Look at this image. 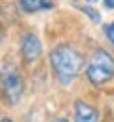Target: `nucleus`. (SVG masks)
<instances>
[{
  "instance_id": "nucleus-6",
  "label": "nucleus",
  "mask_w": 114,
  "mask_h": 122,
  "mask_svg": "<svg viewBox=\"0 0 114 122\" xmlns=\"http://www.w3.org/2000/svg\"><path fill=\"white\" fill-rule=\"evenodd\" d=\"M21 11L25 13H34V11H40V10H49L53 8V0H17Z\"/></svg>"
},
{
  "instance_id": "nucleus-3",
  "label": "nucleus",
  "mask_w": 114,
  "mask_h": 122,
  "mask_svg": "<svg viewBox=\"0 0 114 122\" xmlns=\"http://www.w3.org/2000/svg\"><path fill=\"white\" fill-rule=\"evenodd\" d=\"M0 86H2V92H4V97L8 103L15 105L21 97H23V92H25V82L21 78V74L15 71V69H6L0 76Z\"/></svg>"
},
{
  "instance_id": "nucleus-4",
  "label": "nucleus",
  "mask_w": 114,
  "mask_h": 122,
  "mask_svg": "<svg viewBox=\"0 0 114 122\" xmlns=\"http://www.w3.org/2000/svg\"><path fill=\"white\" fill-rule=\"evenodd\" d=\"M42 53V40L34 32H25L21 38V57L25 63H32Z\"/></svg>"
},
{
  "instance_id": "nucleus-13",
  "label": "nucleus",
  "mask_w": 114,
  "mask_h": 122,
  "mask_svg": "<svg viewBox=\"0 0 114 122\" xmlns=\"http://www.w3.org/2000/svg\"><path fill=\"white\" fill-rule=\"evenodd\" d=\"M89 2H97V0H89Z\"/></svg>"
},
{
  "instance_id": "nucleus-7",
  "label": "nucleus",
  "mask_w": 114,
  "mask_h": 122,
  "mask_svg": "<svg viewBox=\"0 0 114 122\" xmlns=\"http://www.w3.org/2000/svg\"><path fill=\"white\" fill-rule=\"evenodd\" d=\"M78 8H80V10H82L93 23H99V21H101V13H99L97 10H93V8H89V6H78Z\"/></svg>"
},
{
  "instance_id": "nucleus-1",
  "label": "nucleus",
  "mask_w": 114,
  "mask_h": 122,
  "mask_svg": "<svg viewBox=\"0 0 114 122\" xmlns=\"http://www.w3.org/2000/svg\"><path fill=\"white\" fill-rule=\"evenodd\" d=\"M49 63L55 78L61 84H70L84 69V55L70 44H59L51 50Z\"/></svg>"
},
{
  "instance_id": "nucleus-11",
  "label": "nucleus",
  "mask_w": 114,
  "mask_h": 122,
  "mask_svg": "<svg viewBox=\"0 0 114 122\" xmlns=\"http://www.w3.org/2000/svg\"><path fill=\"white\" fill-rule=\"evenodd\" d=\"M0 122H13V120H11V118H2Z\"/></svg>"
},
{
  "instance_id": "nucleus-8",
  "label": "nucleus",
  "mask_w": 114,
  "mask_h": 122,
  "mask_svg": "<svg viewBox=\"0 0 114 122\" xmlns=\"http://www.w3.org/2000/svg\"><path fill=\"white\" fill-rule=\"evenodd\" d=\"M103 30H104V36L108 38V42L114 46V23H108V25H104V27H103Z\"/></svg>"
},
{
  "instance_id": "nucleus-2",
  "label": "nucleus",
  "mask_w": 114,
  "mask_h": 122,
  "mask_svg": "<svg viewBox=\"0 0 114 122\" xmlns=\"http://www.w3.org/2000/svg\"><path fill=\"white\" fill-rule=\"evenodd\" d=\"M86 76L95 86H103L104 82L112 80L114 78V57L103 48L95 50L86 67Z\"/></svg>"
},
{
  "instance_id": "nucleus-10",
  "label": "nucleus",
  "mask_w": 114,
  "mask_h": 122,
  "mask_svg": "<svg viewBox=\"0 0 114 122\" xmlns=\"http://www.w3.org/2000/svg\"><path fill=\"white\" fill-rule=\"evenodd\" d=\"M53 122H68V120H66V118H55Z\"/></svg>"
},
{
  "instance_id": "nucleus-5",
  "label": "nucleus",
  "mask_w": 114,
  "mask_h": 122,
  "mask_svg": "<svg viewBox=\"0 0 114 122\" xmlns=\"http://www.w3.org/2000/svg\"><path fill=\"white\" fill-rule=\"evenodd\" d=\"M74 118L76 122H99V111L89 103H84L78 99L74 103Z\"/></svg>"
},
{
  "instance_id": "nucleus-9",
  "label": "nucleus",
  "mask_w": 114,
  "mask_h": 122,
  "mask_svg": "<svg viewBox=\"0 0 114 122\" xmlns=\"http://www.w3.org/2000/svg\"><path fill=\"white\" fill-rule=\"evenodd\" d=\"M104 6L108 10H114V0H104Z\"/></svg>"
},
{
  "instance_id": "nucleus-12",
  "label": "nucleus",
  "mask_w": 114,
  "mask_h": 122,
  "mask_svg": "<svg viewBox=\"0 0 114 122\" xmlns=\"http://www.w3.org/2000/svg\"><path fill=\"white\" fill-rule=\"evenodd\" d=\"M0 36H2V27H0Z\"/></svg>"
}]
</instances>
